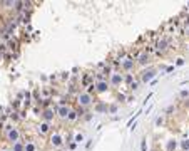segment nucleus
Wrapping results in <instances>:
<instances>
[{
	"instance_id": "nucleus-1",
	"label": "nucleus",
	"mask_w": 189,
	"mask_h": 151,
	"mask_svg": "<svg viewBox=\"0 0 189 151\" xmlns=\"http://www.w3.org/2000/svg\"><path fill=\"white\" fill-rule=\"evenodd\" d=\"M77 102H79V106H82V108H89L90 104L94 102V99H92V94H90V92H87V91H82L79 96H77Z\"/></svg>"
},
{
	"instance_id": "nucleus-2",
	"label": "nucleus",
	"mask_w": 189,
	"mask_h": 151,
	"mask_svg": "<svg viewBox=\"0 0 189 151\" xmlns=\"http://www.w3.org/2000/svg\"><path fill=\"white\" fill-rule=\"evenodd\" d=\"M7 139L10 143H17L20 139V131L17 128H7Z\"/></svg>"
},
{
	"instance_id": "nucleus-3",
	"label": "nucleus",
	"mask_w": 189,
	"mask_h": 151,
	"mask_svg": "<svg viewBox=\"0 0 189 151\" xmlns=\"http://www.w3.org/2000/svg\"><path fill=\"white\" fill-rule=\"evenodd\" d=\"M50 144H52L54 148H60V146L64 144V138L60 136L59 133H52V134H50Z\"/></svg>"
},
{
	"instance_id": "nucleus-4",
	"label": "nucleus",
	"mask_w": 189,
	"mask_h": 151,
	"mask_svg": "<svg viewBox=\"0 0 189 151\" xmlns=\"http://www.w3.org/2000/svg\"><path fill=\"white\" fill-rule=\"evenodd\" d=\"M122 81H124V77H122V74H120V72H112V74H110L109 86H119Z\"/></svg>"
},
{
	"instance_id": "nucleus-5",
	"label": "nucleus",
	"mask_w": 189,
	"mask_h": 151,
	"mask_svg": "<svg viewBox=\"0 0 189 151\" xmlns=\"http://www.w3.org/2000/svg\"><path fill=\"white\" fill-rule=\"evenodd\" d=\"M156 76V70H152V69H149V70H144L142 72V77H141V81L142 82H149V81H152V77Z\"/></svg>"
},
{
	"instance_id": "nucleus-6",
	"label": "nucleus",
	"mask_w": 189,
	"mask_h": 151,
	"mask_svg": "<svg viewBox=\"0 0 189 151\" xmlns=\"http://www.w3.org/2000/svg\"><path fill=\"white\" fill-rule=\"evenodd\" d=\"M107 89H109V82H107V81L100 79L99 82L96 84V91H97V92H106Z\"/></svg>"
},
{
	"instance_id": "nucleus-7",
	"label": "nucleus",
	"mask_w": 189,
	"mask_h": 151,
	"mask_svg": "<svg viewBox=\"0 0 189 151\" xmlns=\"http://www.w3.org/2000/svg\"><path fill=\"white\" fill-rule=\"evenodd\" d=\"M57 114H59V118H62V119H67V118H69V114H70V109L67 108V106H59Z\"/></svg>"
},
{
	"instance_id": "nucleus-8",
	"label": "nucleus",
	"mask_w": 189,
	"mask_h": 151,
	"mask_svg": "<svg viewBox=\"0 0 189 151\" xmlns=\"http://www.w3.org/2000/svg\"><path fill=\"white\" fill-rule=\"evenodd\" d=\"M134 67V60L130 59V57H127L126 60H122V69L124 70H130Z\"/></svg>"
},
{
	"instance_id": "nucleus-9",
	"label": "nucleus",
	"mask_w": 189,
	"mask_h": 151,
	"mask_svg": "<svg viewBox=\"0 0 189 151\" xmlns=\"http://www.w3.org/2000/svg\"><path fill=\"white\" fill-rule=\"evenodd\" d=\"M54 116H55V114H54V111H52V109H45V111H44V114H42V118H44L45 123L52 121V119H54Z\"/></svg>"
},
{
	"instance_id": "nucleus-10",
	"label": "nucleus",
	"mask_w": 189,
	"mask_h": 151,
	"mask_svg": "<svg viewBox=\"0 0 189 151\" xmlns=\"http://www.w3.org/2000/svg\"><path fill=\"white\" fill-rule=\"evenodd\" d=\"M39 133H42V134L49 133V123H45V121H44V123L39 126Z\"/></svg>"
},
{
	"instance_id": "nucleus-11",
	"label": "nucleus",
	"mask_w": 189,
	"mask_h": 151,
	"mask_svg": "<svg viewBox=\"0 0 189 151\" xmlns=\"http://www.w3.org/2000/svg\"><path fill=\"white\" fill-rule=\"evenodd\" d=\"M12 151H25V146H24L20 141H17V143H13V148H12Z\"/></svg>"
},
{
	"instance_id": "nucleus-12",
	"label": "nucleus",
	"mask_w": 189,
	"mask_h": 151,
	"mask_svg": "<svg viewBox=\"0 0 189 151\" xmlns=\"http://www.w3.org/2000/svg\"><path fill=\"white\" fill-rule=\"evenodd\" d=\"M82 141H84V134H82V133H77V134L74 136V143L79 144V143H82Z\"/></svg>"
},
{
	"instance_id": "nucleus-13",
	"label": "nucleus",
	"mask_w": 189,
	"mask_h": 151,
	"mask_svg": "<svg viewBox=\"0 0 189 151\" xmlns=\"http://www.w3.org/2000/svg\"><path fill=\"white\" fill-rule=\"evenodd\" d=\"M137 62H139V64H147V62H149V56H147V54H142Z\"/></svg>"
},
{
	"instance_id": "nucleus-14",
	"label": "nucleus",
	"mask_w": 189,
	"mask_h": 151,
	"mask_svg": "<svg viewBox=\"0 0 189 151\" xmlns=\"http://www.w3.org/2000/svg\"><path fill=\"white\" fill-rule=\"evenodd\" d=\"M25 151H35V144L34 143H27L25 144Z\"/></svg>"
},
{
	"instance_id": "nucleus-15",
	"label": "nucleus",
	"mask_w": 189,
	"mask_h": 151,
	"mask_svg": "<svg viewBox=\"0 0 189 151\" xmlns=\"http://www.w3.org/2000/svg\"><path fill=\"white\" fill-rule=\"evenodd\" d=\"M77 116H79L77 112H72V111H70V114H69V118H67V119H69V121H75V119H77Z\"/></svg>"
},
{
	"instance_id": "nucleus-16",
	"label": "nucleus",
	"mask_w": 189,
	"mask_h": 151,
	"mask_svg": "<svg viewBox=\"0 0 189 151\" xmlns=\"http://www.w3.org/2000/svg\"><path fill=\"white\" fill-rule=\"evenodd\" d=\"M157 49H166V42H164V40H162V42H159V44H157Z\"/></svg>"
},
{
	"instance_id": "nucleus-17",
	"label": "nucleus",
	"mask_w": 189,
	"mask_h": 151,
	"mask_svg": "<svg viewBox=\"0 0 189 151\" xmlns=\"http://www.w3.org/2000/svg\"><path fill=\"white\" fill-rule=\"evenodd\" d=\"M109 111H110V112H112V114H114V112L117 111V106H116V104H112V106H110V108H109Z\"/></svg>"
},
{
	"instance_id": "nucleus-18",
	"label": "nucleus",
	"mask_w": 189,
	"mask_h": 151,
	"mask_svg": "<svg viewBox=\"0 0 189 151\" xmlns=\"http://www.w3.org/2000/svg\"><path fill=\"white\" fill-rule=\"evenodd\" d=\"M137 86H139V82L136 81V82H132V84H130V89H137Z\"/></svg>"
},
{
	"instance_id": "nucleus-19",
	"label": "nucleus",
	"mask_w": 189,
	"mask_h": 151,
	"mask_svg": "<svg viewBox=\"0 0 189 151\" xmlns=\"http://www.w3.org/2000/svg\"><path fill=\"white\" fill-rule=\"evenodd\" d=\"M182 148H186V150H189V141H184V143H182Z\"/></svg>"
},
{
	"instance_id": "nucleus-20",
	"label": "nucleus",
	"mask_w": 189,
	"mask_h": 151,
	"mask_svg": "<svg viewBox=\"0 0 189 151\" xmlns=\"http://www.w3.org/2000/svg\"><path fill=\"white\" fill-rule=\"evenodd\" d=\"M176 64H178V66H182V64H184V59H179L178 62H176Z\"/></svg>"
},
{
	"instance_id": "nucleus-21",
	"label": "nucleus",
	"mask_w": 189,
	"mask_h": 151,
	"mask_svg": "<svg viewBox=\"0 0 189 151\" xmlns=\"http://www.w3.org/2000/svg\"><path fill=\"white\" fill-rule=\"evenodd\" d=\"M7 151H12V150H7Z\"/></svg>"
},
{
	"instance_id": "nucleus-22",
	"label": "nucleus",
	"mask_w": 189,
	"mask_h": 151,
	"mask_svg": "<svg viewBox=\"0 0 189 151\" xmlns=\"http://www.w3.org/2000/svg\"><path fill=\"white\" fill-rule=\"evenodd\" d=\"M188 92H189V91H188Z\"/></svg>"
}]
</instances>
